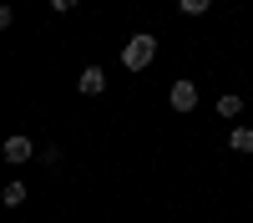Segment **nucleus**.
<instances>
[{
	"mask_svg": "<svg viewBox=\"0 0 253 223\" xmlns=\"http://www.w3.org/2000/svg\"><path fill=\"white\" fill-rule=\"evenodd\" d=\"M76 87H81V96H101V91H107V76H101V66H86Z\"/></svg>",
	"mask_w": 253,
	"mask_h": 223,
	"instance_id": "4",
	"label": "nucleus"
},
{
	"mask_svg": "<svg viewBox=\"0 0 253 223\" xmlns=\"http://www.w3.org/2000/svg\"><path fill=\"white\" fill-rule=\"evenodd\" d=\"M81 0H51V10H76Z\"/></svg>",
	"mask_w": 253,
	"mask_h": 223,
	"instance_id": "9",
	"label": "nucleus"
},
{
	"mask_svg": "<svg viewBox=\"0 0 253 223\" xmlns=\"http://www.w3.org/2000/svg\"><path fill=\"white\" fill-rule=\"evenodd\" d=\"M26 193H31L26 182H20V178H10L5 188H0V203H5V208H20V203H26Z\"/></svg>",
	"mask_w": 253,
	"mask_h": 223,
	"instance_id": "5",
	"label": "nucleus"
},
{
	"mask_svg": "<svg viewBox=\"0 0 253 223\" xmlns=\"http://www.w3.org/2000/svg\"><path fill=\"white\" fill-rule=\"evenodd\" d=\"M152 61H157V36H152V31H142V36H132V41L122 46V66H126V71H147Z\"/></svg>",
	"mask_w": 253,
	"mask_h": 223,
	"instance_id": "1",
	"label": "nucleus"
},
{
	"mask_svg": "<svg viewBox=\"0 0 253 223\" xmlns=\"http://www.w3.org/2000/svg\"><path fill=\"white\" fill-rule=\"evenodd\" d=\"M177 10H182V15H208V10H213V0H177Z\"/></svg>",
	"mask_w": 253,
	"mask_h": 223,
	"instance_id": "8",
	"label": "nucleus"
},
{
	"mask_svg": "<svg viewBox=\"0 0 253 223\" xmlns=\"http://www.w3.org/2000/svg\"><path fill=\"white\" fill-rule=\"evenodd\" d=\"M243 112V96H233V91H228V96H218V117H228V122H233Z\"/></svg>",
	"mask_w": 253,
	"mask_h": 223,
	"instance_id": "7",
	"label": "nucleus"
},
{
	"mask_svg": "<svg viewBox=\"0 0 253 223\" xmlns=\"http://www.w3.org/2000/svg\"><path fill=\"white\" fill-rule=\"evenodd\" d=\"M228 147L243 152V157H253V127H233V132H228Z\"/></svg>",
	"mask_w": 253,
	"mask_h": 223,
	"instance_id": "6",
	"label": "nucleus"
},
{
	"mask_svg": "<svg viewBox=\"0 0 253 223\" xmlns=\"http://www.w3.org/2000/svg\"><path fill=\"white\" fill-rule=\"evenodd\" d=\"M167 101H172V112H193L198 107V87H193V81H172Z\"/></svg>",
	"mask_w": 253,
	"mask_h": 223,
	"instance_id": "2",
	"label": "nucleus"
},
{
	"mask_svg": "<svg viewBox=\"0 0 253 223\" xmlns=\"http://www.w3.org/2000/svg\"><path fill=\"white\" fill-rule=\"evenodd\" d=\"M0 152H5V162H31V152H36V142L31 137H5V147H0Z\"/></svg>",
	"mask_w": 253,
	"mask_h": 223,
	"instance_id": "3",
	"label": "nucleus"
}]
</instances>
